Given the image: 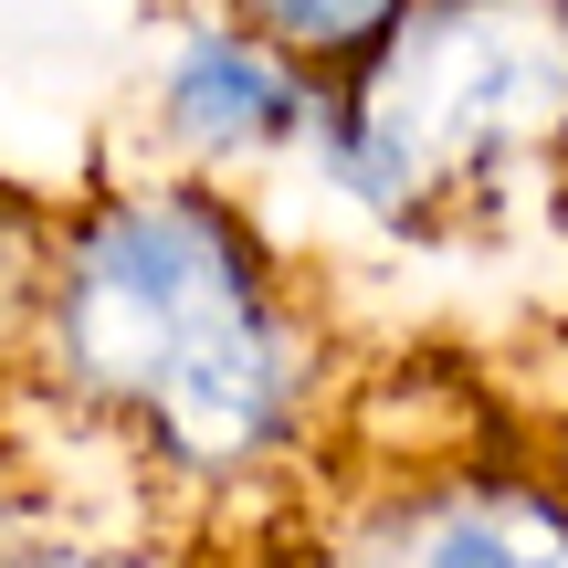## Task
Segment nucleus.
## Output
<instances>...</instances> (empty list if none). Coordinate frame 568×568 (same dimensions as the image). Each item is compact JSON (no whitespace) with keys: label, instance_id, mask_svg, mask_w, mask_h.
<instances>
[{"label":"nucleus","instance_id":"2","mask_svg":"<svg viewBox=\"0 0 568 568\" xmlns=\"http://www.w3.org/2000/svg\"><path fill=\"white\" fill-rule=\"evenodd\" d=\"M305 169L422 243L568 211V0H400L326 74Z\"/></svg>","mask_w":568,"mask_h":568},{"label":"nucleus","instance_id":"5","mask_svg":"<svg viewBox=\"0 0 568 568\" xmlns=\"http://www.w3.org/2000/svg\"><path fill=\"white\" fill-rule=\"evenodd\" d=\"M222 11H243L253 32L284 42V53H305L316 74H337V63H358L368 42L400 21V0H222Z\"/></svg>","mask_w":568,"mask_h":568},{"label":"nucleus","instance_id":"4","mask_svg":"<svg viewBox=\"0 0 568 568\" xmlns=\"http://www.w3.org/2000/svg\"><path fill=\"white\" fill-rule=\"evenodd\" d=\"M326 74L305 53H284L274 32H253L222 0H180L159 21V53H148V126H159L169 169H201V180H253V169L305 159L316 138Z\"/></svg>","mask_w":568,"mask_h":568},{"label":"nucleus","instance_id":"1","mask_svg":"<svg viewBox=\"0 0 568 568\" xmlns=\"http://www.w3.org/2000/svg\"><path fill=\"white\" fill-rule=\"evenodd\" d=\"M21 337L42 400L169 495H264L316 453L326 316L232 180L148 169L63 211Z\"/></svg>","mask_w":568,"mask_h":568},{"label":"nucleus","instance_id":"6","mask_svg":"<svg viewBox=\"0 0 568 568\" xmlns=\"http://www.w3.org/2000/svg\"><path fill=\"white\" fill-rule=\"evenodd\" d=\"M558 222H568V211H558Z\"/></svg>","mask_w":568,"mask_h":568},{"label":"nucleus","instance_id":"3","mask_svg":"<svg viewBox=\"0 0 568 568\" xmlns=\"http://www.w3.org/2000/svg\"><path fill=\"white\" fill-rule=\"evenodd\" d=\"M284 568H568V485L516 453L337 474L295 506Z\"/></svg>","mask_w":568,"mask_h":568}]
</instances>
